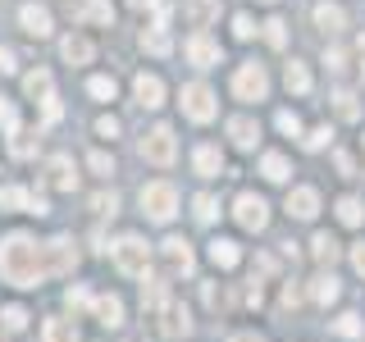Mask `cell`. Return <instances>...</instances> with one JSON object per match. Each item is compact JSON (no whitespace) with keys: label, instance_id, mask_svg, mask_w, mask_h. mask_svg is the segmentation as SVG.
<instances>
[{"label":"cell","instance_id":"6da1fadb","mask_svg":"<svg viewBox=\"0 0 365 342\" xmlns=\"http://www.w3.org/2000/svg\"><path fill=\"white\" fill-rule=\"evenodd\" d=\"M0 279L14 288H41V279H51V260H46V242L32 237H5L0 242Z\"/></svg>","mask_w":365,"mask_h":342},{"label":"cell","instance_id":"7a4b0ae2","mask_svg":"<svg viewBox=\"0 0 365 342\" xmlns=\"http://www.w3.org/2000/svg\"><path fill=\"white\" fill-rule=\"evenodd\" d=\"M110 256H114V265H119V274H128V279H146V269H151V247L137 233H123L119 242L110 247Z\"/></svg>","mask_w":365,"mask_h":342},{"label":"cell","instance_id":"3957f363","mask_svg":"<svg viewBox=\"0 0 365 342\" xmlns=\"http://www.w3.org/2000/svg\"><path fill=\"white\" fill-rule=\"evenodd\" d=\"M142 210H146V219L169 224L178 214V192L169 187V182H146L142 187Z\"/></svg>","mask_w":365,"mask_h":342},{"label":"cell","instance_id":"277c9868","mask_svg":"<svg viewBox=\"0 0 365 342\" xmlns=\"http://www.w3.org/2000/svg\"><path fill=\"white\" fill-rule=\"evenodd\" d=\"M178 105H182V114H187L192 123H210L215 119V91L205 87V83H187L182 87V96H178Z\"/></svg>","mask_w":365,"mask_h":342},{"label":"cell","instance_id":"5b68a950","mask_svg":"<svg viewBox=\"0 0 365 342\" xmlns=\"http://www.w3.org/2000/svg\"><path fill=\"white\" fill-rule=\"evenodd\" d=\"M174 155H178V142H174V128H151V133H142V160H151V165H174Z\"/></svg>","mask_w":365,"mask_h":342},{"label":"cell","instance_id":"8992f818","mask_svg":"<svg viewBox=\"0 0 365 342\" xmlns=\"http://www.w3.org/2000/svg\"><path fill=\"white\" fill-rule=\"evenodd\" d=\"M233 96L237 100H265L269 96V78H265V68L260 64H242L233 73Z\"/></svg>","mask_w":365,"mask_h":342},{"label":"cell","instance_id":"52a82bcc","mask_svg":"<svg viewBox=\"0 0 365 342\" xmlns=\"http://www.w3.org/2000/svg\"><path fill=\"white\" fill-rule=\"evenodd\" d=\"M233 219L247 228V233H260V228L269 224V205L256 197V192H242L237 197V205H233Z\"/></svg>","mask_w":365,"mask_h":342},{"label":"cell","instance_id":"ba28073f","mask_svg":"<svg viewBox=\"0 0 365 342\" xmlns=\"http://www.w3.org/2000/svg\"><path fill=\"white\" fill-rule=\"evenodd\" d=\"M0 210L51 214V210H46V197H41V192H28V187H0Z\"/></svg>","mask_w":365,"mask_h":342},{"label":"cell","instance_id":"9c48e42d","mask_svg":"<svg viewBox=\"0 0 365 342\" xmlns=\"http://www.w3.org/2000/svg\"><path fill=\"white\" fill-rule=\"evenodd\" d=\"M187 60L197 64V68L220 64V41H215L210 32H192V37H187Z\"/></svg>","mask_w":365,"mask_h":342},{"label":"cell","instance_id":"30bf717a","mask_svg":"<svg viewBox=\"0 0 365 342\" xmlns=\"http://www.w3.org/2000/svg\"><path fill=\"white\" fill-rule=\"evenodd\" d=\"M133 96H137V105H142V110H160V105H165V83H160L155 73H137Z\"/></svg>","mask_w":365,"mask_h":342},{"label":"cell","instance_id":"8fae6325","mask_svg":"<svg viewBox=\"0 0 365 342\" xmlns=\"http://www.w3.org/2000/svg\"><path fill=\"white\" fill-rule=\"evenodd\" d=\"M46 260H51V274H73L78 269V251L68 237H55V242H46Z\"/></svg>","mask_w":365,"mask_h":342},{"label":"cell","instance_id":"7c38bea8","mask_svg":"<svg viewBox=\"0 0 365 342\" xmlns=\"http://www.w3.org/2000/svg\"><path fill=\"white\" fill-rule=\"evenodd\" d=\"M46 182H51V187H60V192H73V187H78L73 160H68V155H55L51 165H46Z\"/></svg>","mask_w":365,"mask_h":342},{"label":"cell","instance_id":"4fadbf2b","mask_svg":"<svg viewBox=\"0 0 365 342\" xmlns=\"http://www.w3.org/2000/svg\"><path fill=\"white\" fill-rule=\"evenodd\" d=\"M288 214H292V219H315V214H319V192L315 187L288 192Z\"/></svg>","mask_w":365,"mask_h":342},{"label":"cell","instance_id":"5bb4252c","mask_svg":"<svg viewBox=\"0 0 365 342\" xmlns=\"http://www.w3.org/2000/svg\"><path fill=\"white\" fill-rule=\"evenodd\" d=\"M19 23H23L28 37H51V9H46V5H23Z\"/></svg>","mask_w":365,"mask_h":342},{"label":"cell","instance_id":"9a60e30c","mask_svg":"<svg viewBox=\"0 0 365 342\" xmlns=\"http://www.w3.org/2000/svg\"><path fill=\"white\" fill-rule=\"evenodd\" d=\"M165 260H169V269H174V274H192V265H197L187 237H169V242H165Z\"/></svg>","mask_w":365,"mask_h":342},{"label":"cell","instance_id":"2e32d148","mask_svg":"<svg viewBox=\"0 0 365 342\" xmlns=\"http://www.w3.org/2000/svg\"><path fill=\"white\" fill-rule=\"evenodd\" d=\"M160 315H165V324H160V333H165V338H182V333L192 328V315H187V306H178V301H169Z\"/></svg>","mask_w":365,"mask_h":342},{"label":"cell","instance_id":"e0dca14e","mask_svg":"<svg viewBox=\"0 0 365 342\" xmlns=\"http://www.w3.org/2000/svg\"><path fill=\"white\" fill-rule=\"evenodd\" d=\"M91 315H96L106 328H119V324H123V301H119L114 292H110V296H96V301H91Z\"/></svg>","mask_w":365,"mask_h":342},{"label":"cell","instance_id":"ac0fdd59","mask_svg":"<svg viewBox=\"0 0 365 342\" xmlns=\"http://www.w3.org/2000/svg\"><path fill=\"white\" fill-rule=\"evenodd\" d=\"M228 137H233V146H242V151H251V146L260 142V128H256V119H247V114H237V119L228 123Z\"/></svg>","mask_w":365,"mask_h":342},{"label":"cell","instance_id":"d6986e66","mask_svg":"<svg viewBox=\"0 0 365 342\" xmlns=\"http://www.w3.org/2000/svg\"><path fill=\"white\" fill-rule=\"evenodd\" d=\"M210 260H215L220 269H233L237 260H242V247L228 242V237H210Z\"/></svg>","mask_w":365,"mask_h":342},{"label":"cell","instance_id":"ffe728a7","mask_svg":"<svg viewBox=\"0 0 365 342\" xmlns=\"http://www.w3.org/2000/svg\"><path fill=\"white\" fill-rule=\"evenodd\" d=\"M142 306H146L151 315H160V311L169 306V283H165V279H146V288H142Z\"/></svg>","mask_w":365,"mask_h":342},{"label":"cell","instance_id":"44dd1931","mask_svg":"<svg viewBox=\"0 0 365 342\" xmlns=\"http://www.w3.org/2000/svg\"><path fill=\"white\" fill-rule=\"evenodd\" d=\"M192 165H197V174H201V178H215V174H220V165H224L220 146H210V142H205V146H197V155H192Z\"/></svg>","mask_w":365,"mask_h":342},{"label":"cell","instance_id":"7402d4cb","mask_svg":"<svg viewBox=\"0 0 365 342\" xmlns=\"http://www.w3.org/2000/svg\"><path fill=\"white\" fill-rule=\"evenodd\" d=\"M41 342H83V338H78L73 319H46V328H41Z\"/></svg>","mask_w":365,"mask_h":342},{"label":"cell","instance_id":"603a6c76","mask_svg":"<svg viewBox=\"0 0 365 342\" xmlns=\"http://www.w3.org/2000/svg\"><path fill=\"white\" fill-rule=\"evenodd\" d=\"M315 23L324 32H342V28H347V14H342V5H329V0H324V5H315Z\"/></svg>","mask_w":365,"mask_h":342},{"label":"cell","instance_id":"cb8c5ba5","mask_svg":"<svg viewBox=\"0 0 365 342\" xmlns=\"http://www.w3.org/2000/svg\"><path fill=\"white\" fill-rule=\"evenodd\" d=\"M78 19H83V23H114V5H110V0H83Z\"/></svg>","mask_w":365,"mask_h":342},{"label":"cell","instance_id":"d4e9b609","mask_svg":"<svg viewBox=\"0 0 365 342\" xmlns=\"http://www.w3.org/2000/svg\"><path fill=\"white\" fill-rule=\"evenodd\" d=\"M60 55H64L68 64H87L91 60V41L87 37H64L60 41Z\"/></svg>","mask_w":365,"mask_h":342},{"label":"cell","instance_id":"484cf974","mask_svg":"<svg viewBox=\"0 0 365 342\" xmlns=\"http://www.w3.org/2000/svg\"><path fill=\"white\" fill-rule=\"evenodd\" d=\"M338 279H334V274H319V279H311V296H315V301L319 306H329V301H338Z\"/></svg>","mask_w":365,"mask_h":342},{"label":"cell","instance_id":"4316f807","mask_svg":"<svg viewBox=\"0 0 365 342\" xmlns=\"http://www.w3.org/2000/svg\"><path fill=\"white\" fill-rule=\"evenodd\" d=\"M260 174H265L269 182H288V174H292V169H288V160H283L279 151H269L265 160H260Z\"/></svg>","mask_w":365,"mask_h":342},{"label":"cell","instance_id":"83f0119b","mask_svg":"<svg viewBox=\"0 0 365 342\" xmlns=\"http://www.w3.org/2000/svg\"><path fill=\"white\" fill-rule=\"evenodd\" d=\"M283 83H288V91H297V96H306V91H311V73H306V64H288L283 68Z\"/></svg>","mask_w":365,"mask_h":342},{"label":"cell","instance_id":"f1b7e54d","mask_svg":"<svg viewBox=\"0 0 365 342\" xmlns=\"http://www.w3.org/2000/svg\"><path fill=\"white\" fill-rule=\"evenodd\" d=\"M338 219L347 224V228H356V224H365V205H361L356 197H342V201H338Z\"/></svg>","mask_w":365,"mask_h":342},{"label":"cell","instance_id":"f546056e","mask_svg":"<svg viewBox=\"0 0 365 342\" xmlns=\"http://www.w3.org/2000/svg\"><path fill=\"white\" fill-rule=\"evenodd\" d=\"M142 46H146L151 55H169V32L155 23V28H146V32H142Z\"/></svg>","mask_w":365,"mask_h":342},{"label":"cell","instance_id":"4dcf8cb0","mask_svg":"<svg viewBox=\"0 0 365 342\" xmlns=\"http://www.w3.org/2000/svg\"><path fill=\"white\" fill-rule=\"evenodd\" d=\"M260 28H265V41L274 46V51L288 46V23H283V19H269V23H260Z\"/></svg>","mask_w":365,"mask_h":342},{"label":"cell","instance_id":"1f68e13d","mask_svg":"<svg viewBox=\"0 0 365 342\" xmlns=\"http://www.w3.org/2000/svg\"><path fill=\"white\" fill-rule=\"evenodd\" d=\"M91 210H96L101 219H114V214H119V197H114V192H96V197H91Z\"/></svg>","mask_w":365,"mask_h":342},{"label":"cell","instance_id":"d6a6232c","mask_svg":"<svg viewBox=\"0 0 365 342\" xmlns=\"http://www.w3.org/2000/svg\"><path fill=\"white\" fill-rule=\"evenodd\" d=\"M311 256H315V260H324V265H329V260L338 256V242H334L329 233H315V242H311Z\"/></svg>","mask_w":365,"mask_h":342},{"label":"cell","instance_id":"836d02e7","mask_svg":"<svg viewBox=\"0 0 365 342\" xmlns=\"http://www.w3.org/2000/svg\"><path fill=\"white\" fill-rule=\"evenodd\" d=\"M0 324H5L9 333H19V328H28V311H23V306H5V311H0Z\"/></svg>","mask_w":365,"mask_h":342},{"label":"cell","instance_id":"e575fe53","mask_svg":"<svg viewBox=\"0 0 365 342\" xmlns=\"http://www.w3.org/2000/svg\"><path fill=\"white\" fill-rule=\"evenodd\" d=\"M215 14H220V0H197V5H187V19L192 23H210Z\"/></svg>","mask_w":365,"mask_h":342},{"label":"cell","instance_id":"d590c367","mask_svg":"<svg viewBox=\"0 0 365 342\" xmlns=\"http://www.w3.org/2000/svg\"><path fill=\"white\" fill-rule=\"evenodd\" d=\"M334 110L342 114V119H356V114H361V105H356L351 91H334Z\"/></svg>","mask_w":365,"mask_h":342},{"label":"cell","instance_id":"8d00e7d4","mask_svg":"<svg viewBox=\"0 0 365 342\" xmlns=\"http://www.w3.org/2000/svg\"><path fill=\"white\" fill-rule=\"evenodd\" d=\"M192 205H197V219H201V224H210V219H215V214H220V201H215V197H210V192H201V197H197V201H192Z\"/></svg>","mask_w":365,"mask_h":342},{"label":"cell","instance_id":"74e56055","mask_svg":"<svg viewBox=\"0 0 365 342\" xmlns=\"http://www.w3.org/2000/svg\"><path fill=\"white\" fill-rule=\"evenodd\" d=\"M334 333L338 338H361V315H338L334 319Z\"/></svg>","mask_w":365,"mask_h":342},{"label":"cell","instance_id":"f35d334b","mask_svg":"<svg viewBox=\"0 0 365 342\" xmlns=\"http://www.w3.org/2000/svg\"><path fill=\"white\" fill-rule=\"evenodd\" d=\"M87 91H91L96 100H114V91H119V87H114V78H91Z\"/></svg>","mask_w":365,"mask_h":342},{"label":"cell","instance_id":"ab89813d","mask_svg":"<svg viewBox=\"0 0 365 342\" xmlns=\"http://www.w3.org/2000/svg\"><path fill=\"white\" fill-rule=\"evenodd\" d=\"M329 137H334V128H329V123H324V128H311V137H306V151H324Z\"/></svg>","mask_w":365,"mask_h":342},{"label":"cell","instance_id":"60d3db41","mask_svg":"<svg viewBox=\"0 0 365 342\" xmlns=\"http://www.w3.org/2000/svg\"><path fill=\"white\" fill-rule=\"evenodd\" d=\"M274 123H279V133H288V137L302 133V119H297L292 110H279V119H274Z\"/></svg>","mask_w":365,"mask_h":342},{"label":"cell","instance_id":"b9f144b4","mask_svg":"<svg viewBox=\"0 0 365 342\" xmlns=\"http://www.w3.org/2000/svg\"><path fill=\"white\" fill-rule=\"evenodd\" d=\"M87 165H91V174H101V178H110V174H114V160H110L106 151H96V155L87 160Z\"/></svg>","mask_w":365,"mask_h":342},{"label":"cell","instance_id":"7bdbcfd3","mask_svg":"<svg viewBox=\"0 0 365 342\" xmlns=\"http://www.w3.org/2000/svg\"><path fill=\"white\" fill-rule=\"evenodd\" d=\"M91 301H96V296L87 288H68V306H73V311H91Z\"/></svg>","mask_w":365,"mask_h":342},{"label":"cell","instance_id":"ee69618b","mask_svg":"<svg viewBox=\"0 0 365 342\" xmlns=\"http://www.w3.org/2000/svg\"><path fill=\"white\" fill-rule=\"evenodd\" d=\"M233 37H237V41H251V37H256V23H251L247 14H237V19H233Z\"/></svg>","mask_w":365,"mask_h":342},{"label":"cell","instance_id":"f6af8a7d","mask_svg":"<svg viewBox=\"0 0 365 342\" xmlns=\"http://www.w3.org/2000/svg\"><path fill=\"white\" fill-rule=\"evenodd\" d=\"M9 137H14V142H9V151H14V155H32V133H9Z\"/></svg>","mask_w":365,"mask_h":342},{"label":"cell","instance_id":"bcb514c9","mask_svg":"<svg viewBox=\"0 0 365 342\" xmlns=\"http://www.w3.org/2000/svg\"><path fill=\"white\" fill-rule=\"evenodd\" d=\"M96 133L114 142V137H119V119H114V114H101V119H96Z\"/></svg>","mask_w":365,"mask_h":342},{"label":"cell","instance_id":"7dc6e473","mask_svg":"<svg viewBox=\"0 0 365 342\" xmlns=\"http://www.w3.org/2000/svg\"><path fill=\"white\" fill-rule=\"evenodd\" d=\"M0 123H5L9 133H19V119H14V105H9V100H0Z\"/></svg>","mask_w":365,"mask_h":342},{"label":"cell","instance_id":"c3c4849f","mask_svg":"<svg viewBox=\"0 0 365 342\" xmlns=\"http://www.w3.org/2000/svg\"><path fill=\"white\" fill-rule=\"evenodd\" d=\"M0 73H14V51H5V46H0Z\"/></svg>","mask_w":365,"mask_h":342},{"label":"cell","instance_id":"681fc988","mask_svg":"<svg viewBox=\"0 0 365 342\" xmlns=\"http://www.w3.org/2000/svg\"><path fill=\"white\" fill-rule=\"evenodd\" d=\"M351 265L365 274V242H361V247H351Z\"/></svg>","mask_w":365,"mask_h":342},{"label":"cell","instance_id":"f907efd6","mask_svg":"<svg viewBox=\"0 0 365 342\" xmlns=\"http://www.w3.org/2000/svg\"><path fill=\"white\" fill-rule=\"evenodd\" d=\"M297 301H302V292H297L292 283H288V288H283V306H297Z\"/></svg>","mask_w":365,"mask_h":342},{"label":"cell","instance_id":"816d5d0a","mask_svg":"<svg viewBox=\"0 0 365 342\" xmlns=\"http://www.w3.org/2000/svg\"><path fill=\"white\" fill-rule=\"evenodd\" d=\"M228 342H265V338H256V333H233Z\"/></svg>","mask_w":365,"mask_h":342},{"label":"cell","instance_id":"f5cc1de1","mask_svg":"<svg viewBox=\"0 0 365 342\" xmlns=\"http://www.w3.org/2000/svg\"><path fill=\"white\" fill-rule=\"evenodd\" d=\"M133 9H155V0H128Z\"/></svg>","mask_w":365,"mask_h":342},{"label":"cell","instance_id":"db71d44e","mask_svg":"<svg viewBox=\"0 0 365 342\" xmlns=\"http://www.w3.org/2000/svg\"><path fill=\"white\" fill-rule=\"evenodd\" d=\"M361 55H365V37H361Z\"/></svg>","mask_w":365,"mask_h":342},{"label":"cell","instance_id":"11a10c76","mask_svg":"<svg viewBox=\"0 0 365 342\" xmlns=\"http://www.w3.org/2000/svg\"><path fill=\"white\" fill-rule=\"evenodd\" d=\"M0 342H5V338H0Z\"/></svg>","mask_w":365,"mask_h":342}]
</instances>
